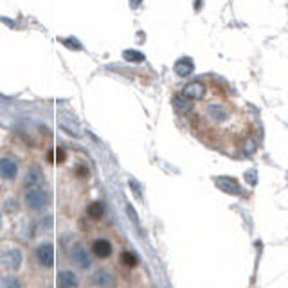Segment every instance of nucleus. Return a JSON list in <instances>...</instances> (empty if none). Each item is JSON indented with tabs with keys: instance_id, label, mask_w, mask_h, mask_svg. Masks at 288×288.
<instances>
[{
	"instance_id": "obj_3",
	"label": "nucleus",
	"mask_w": 288,
	"mask_h": 288,
	"mask_svg": "<svg viewBox=\"0 0 288 288\" xmlns=\"http://www.w3.org/2000/svg\"><path fill=\"white\" fill-rule=\"evenodd\" d=\"M71 256H72V261H74L79 269H88V267L92 265V258H90L88 251H86L81 243H76L74 247H72Z\"/></svg>"
},
{
	"instance_id": "obj_18",
	"label": "nucleus",
	"mask_w": 288,
	"mask_h": 288,
	"mask_svg": "<svg viewBox=\"0 0 288 288\" xmlns=\"http://www.w3.org/2000/svg\"><path fill=\"white\" fill-rule=\"evenodd\" d=\"M2 288H22V286H20V281L16 277H4Z\"/></svg>"
},
{
	"instance_id": "obj_19",
	"label": "nucleus",
	"mask_w": 288,
	"mask_h": 288,
	"mask_svg": "<svg viewBox=\"0 0 288 288\" xmlns=\"http://www.w3.org/2000/svg\"><path fill=\"white\" fill-rule=\"evenodd\" d=\"M78 175H79V176H86V175H88V169H85V166H79Z\"/></svg>"
},
{
	"instance_id": "obj_13",
	"label": "nucleus",
	"mask_w": 288,
	"mask_h": 288,
	"mask_svg": "<svg viewBox=\"0 0 288 288\" xmlns=\"http://www.w3.org/2000/svg\"><path fill=\"white\" fill-rule=\"evenodd\" d=\"M173 108L180 114L189 112V110L193 108V103H191V99H187L186 96L180 94V96H175V98H173Z\"/></svg>"
},
{
	"instance_id": "obj_7",
	"label": "nucleus",
	"mask_w": 288,
	"mask_h": 288,
	"mask_svg": "<svg viewBox=\"0 0 288 288\" xmlns=\"http://www.w3.org/2000/svg\"><path fill=\"white\" fill-rule=\"evenodd\" d=\"M0 173L6 180H15L16 175H18V166L13 159L9 157H2L0 161Z\"/></svg>"
},
{
	"instance_id": "obj_1",
	"label": "nucleus",
	"mask_w": 288,
	"mask_h": 288,
	"mask_svg": "<svg viewBox=\"0 0 288 288\" xmlns=\"http://www.w3.org/2000/svg\"><path fill=\"white\" fill-rule=\"evenodd\" d=\"M204 116L211 124H225L232 119V110L225 103H209Z\"/></svg>"
},
{
	"instance_id": "obj_11",
	"label": "nucleus",
	"mask_w": 288,
	"mask_h": 288,
	"mask_svg": "<svg viewBox=\"0 0 288 288\" xmlns=\"http://www.w3.org/2000/svg\"><path fill=\"white\" fill-rule=\"evenodd\" d=\"M92 252H94V256H98V258H108V256L112 254V243L105 238L96 239L92 245Z\"/></svg>"
},
{
	"instance_id": "obj_8",
	"label": "nucleus",
	"mask_w": 288,
	"mask_h": 288,
	"mask_svg": "<svg viewBox=\"0 0 288 288\" xmlns=\"http://www.w3.org/2000/svg\"><path fill=\"white\" fill-rule=\"evenodd\" d=\"M92 283L99 288H110L114 284V276L108 272L106 269H99L94 272L92 276Z\"/></svg>"
},
{
	"instance_id": "obj_10",
	"label": "nucleus",
	"mask_w": 288,
	"mask_h": 288,
	"mask_svg": "<svg viewBox=\"0 0 288 288\" xmlns=\"http://www.w3.org/2000/svg\"><path fill=\"white\" fill-rule=\"evenodd\" d=\"M58 286L60 288H78V277L72 270H61L58 274Z\"/></svg>"
},
{
	"instance_id": "obj_9",
	"label": "nucleus",
	"mask_w": 288,
	"mask_h": 288,
	"mask_svg": "<svg viewBox=\"0 0 288 288\" xmlns=\"http://www.w3.org/2000/svg\"><path fill=\"white\" fill-rule=\"evenodd\" d=\"M43 180L45 179H43L41 169L38 168V166H33L26 175V186L29 187V189H34V187H40L41 184H43Z\"/></svg>"
},
{
	"instance_id": "obj_14",
	"label": "nucleus",
	"mask_w": 288,
	"mask_h": 288,
	"mask_svg": "<svg viewBox=\"0 0 288 288\" xmlns=\"http://www.w3.org/2000/svg\"><path fill=\"white\" fill-rule=\"evenodd\" d=\"M105 213V207H103L101 202H92L88 207H86V214H88L92 220H99Z\"/></svg>"
},
{
	"instance_id": "obj_4",
	"label": "nucleus",
	"mask_w": 288,
	"mask_h": 288,
	"mask_svg": "<svg viewBox=\"0 0 288 288\" xmlns=\"http://www.w3.org/2000/svg\"><path fill=\"white\" fill-rule=\"evenodd\" d=\"M206 85L202 81H191L182 88V96H186L191 101H198L206 96Z\"/></svg>"
},
{
	"instance_id": "obj_2",
	"label": "nucleus",
	"mask_w": 288,
	"mask_h": 288,
	"mask_svg": "<svg viewBox=\"0 0 288 288\" xmlns=\"http://www.w3.org/2000/svg\"><path fill=\"white\" fill-rule=\"evenodd\" d=\"M47 202H49V195L43 189H40V187H34V189H29L26 193V204L34 211L43 209L47 206Z\"/></svg>"
},
{
	"instance_id": "obj_12",
	"label": "nucleus",
	"mask_w": 288,
	"mask_h": 288,
	"mask_svg": "<svg viewBox=\"0 0 288 288\" xmlns=\"http://www.w3.org/2000/svg\"><path fill=\"white\" fill-rule=\"evenodd\" d=\"M193 69H195V65H193V61H191L189 58H182V60H179L175 63V72L179 76H182V78L189 76L191 72H193Z\"/></svg>"
},
{
	"instance_id": "obj_17",
	"label": "nucleus",
	"mask_w": 288,
	"mask_h": 288,
	"mask_svg": "<svg viewBox=\"0 0 288 288\" xmlns=\"http://www.w3.org/2000/svg\"><path fill=\"white\" fill-rule=\"evenodd\" d=\"M65 159H67V155H65V151L61 148H56V150L47 155V161L49 162H63Z\"/></svg>"
},
{
	"instance_id": "obj_15",
	"label": "nucleus",
	"mask_w": 288,
	"mask_h": 288,
	"mask_svg": "<svg viewBox=\"0 0 288 288\" xmlns=\"http://www.w3.org/2000/svg\"><path fill=\"white\" fill-rule=\"evenodd\" d=\"M121 263H123L124 267H128V269H134V267L139 263V259H137V256H135L134 252L124 251L123 254H121Z\"/></svg>"
},
{
	"instance_id": "obj_6",
	"label": "nucleus",
	"mask_w": 288,
	"mask_h": 288,
	"mask_svg": "<svg viewBox=\"0 0 288 288\" xmlns=\"http://www.w3.org/2000/svg\"><path fill=\"white\" fill-rule=\"evenodd\" d=\"M36 258L43 267H53V263H54V247L51 243L40 245V247H38V251H36Z\"/></svg>"
},
{
	"instance_id": "obj_5",
	"label": "nucleus",
	"mask_w": 288,
	"mask_h": 288,
	"mask_svg": "<svg viewBox=\"0 0 288 288\" xmlns=\"http://www.w3.org/2000/svg\"><path fill=\"white\" fill-rule=\"evenodd\" d=\"M2 263L8 270H18L22 265V252L18 249H11V251H6L2 256Z\"/></svg>"
},
{
	"instance_id": "obj_16",
	"label": "nucleus",
	"mask_w": 288,
	"mask_h": 288,
	"mask_svg": "<svg viewBox=\"0 0 288 288\" xmlns=\"http://www.w3.org/2000/svg\"><path fill=\"white\" fill-rule=\"evenodd\" d=\"M123 58L126 61H131V63H141V61H144V56H142L141 53H137V51H124Z\"/></svg>"
}]
</instances>
